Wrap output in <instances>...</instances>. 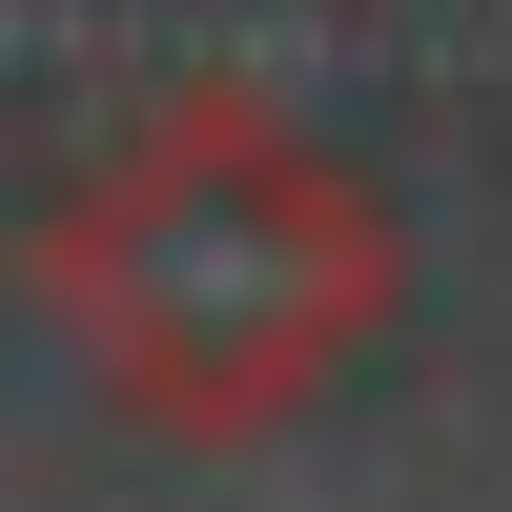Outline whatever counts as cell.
Listing matches in <instances>:
<instances>
[{
    "mask_svg": "<svg viewBox=\"0 0 512 512\" xmlns=\"http://www.w3.org/2000/svg\"><path fill=\"white\" fill-rule=\"evenodd\" d=\"M390 267H410L390 205H369L287 103H246V82L144 103L62 205H41V287H62L82 369H103L123 410H164V431H267V410H308L328 369L390 328Z\"/></svg>",
    "mask_w": 512,
    "mask_h": 512,
    "instance_id": "6da1fadb",
    "label": "cell"
}]
</instances>
